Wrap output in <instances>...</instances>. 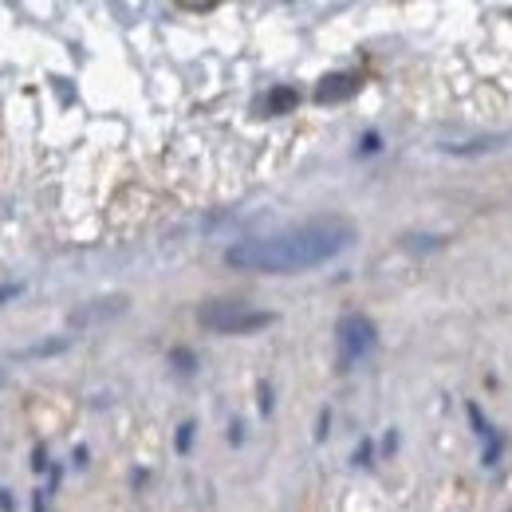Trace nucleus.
<instances>
[{"instance_id":"f257e3e1","label":"nucleus","mask_w":512,"mask_h":512,"mask_svg":"<svg viewBox=\"0 0 512 512\" xmlns=\"http://www.w3.org/2000/svg\"><path fill=\"white\" fill-rule=\"evenodd\" d=\"M355 241V225L343 217H316L276 237H253L225 253V264L245 272H300L316 268Z\"/></svg>"},{"instance_id":"f03ea898","label":"nucleus","mask_w":512,"mask_h":512,"mask_svg":"<svg viewBox=\"0 0 512 512\" xmlns=\"http://www.w3.org/2000/svg\"><path fill=\"white\" fill-rule=\"evenodd\" d=\"M197 320H201V327H209L217 335H249V331L268 327L276 316L260 312V308L245 304V300H209V304H201Z\"/></svg>"},{"instance_id":"7ed1b4c3","label":"nucleus","mask_w":512,"mask_h":512,"mask_svg":"<svg viewBox=\"0 0 512 512\" xmlns=\"http://www.w3.org/2000/svg\"><path fill=\"white\" fill-rule=\"evenodd\" d=\"M335 339H339V359H343V367H351V363H359V359L375 347V323L367 320V316H359V312H351V316L339 320Z\"/></svg>"},{"instance_id":"20e7f679","label":"nucleus","mask_w":512,"mask_h":512,"mask_svg":"<svg viewBox=\"0 0 512 512\" xmlns=\"http://www.w3.org/2000/svg\"><path fill=\"white\" fill-rule=\"evenodd\" d=\"M359 91V75L355 71H339V75H327L316 87V103H343Z\"/></svg>"},{"instance_id":"39448f33","label":"nucleus","mask_w":512,"mask_h":512,"mask_svg":"<svg viewBox=\"0 0 512 512\" xmlns=\"http://www.w3.org/2000/svg\"><path fill=\"white\" fill-rule=\"evenodd\" d=\"M296 103H300V95H296L292 87H272V91L264 95L260 111H264V115H288V111H292Z\"/></svg>"},{"instance_id":"423d86ee","label":"nucleus","mask_w":512,"mask_h":512,"mask_svg":"<svg viewBox=\"0 0 512 512\" xmlns=\"http://www.w3.org/2000/svg\"><path fill=\"white\" fill-rule=\"evenodd\" d=\"M501 142H509V134H481V138H469V142H449V154H485V150H497Z\"/></svg>"},{"instance_id":"0eeeda50","label":"nucleus","mask_w":512,"mask_h":512,"mask_svg":"<svg viewBox=\"0 0 512 512\" xmlns=\"http://www.w3.org/2000/svg\"><path fill=\"white\" fill-rule=\"evenodd\" d=\"M16 292H20V284H0V304H8Z\"/></svg>"},{"instance_id":"6e6552de","label":"nucleus","mask_w":512,"mask_h":512,"mask_svg":"<svg viewBox=\"0 0 512 512\" xmlns=\"http://www.w3.org/2000/svg\"><path fill=\"white\" fill-rule=\"evenodd\" d=\"M190 438H193V426L186 422V426H182V434H178V449H190Z\"/></svg>"},{"instance_id":"1a4fd4ad","label":"nucleus","mask_w":512,"mask_h":512,"mask_svg":"<svg viewBox=\"0 0 512 512\" xmlns=\"http://www.w3.org/2000/svg\"><path fill=\"white\" fill-rule=\"evenodd\" d=\"M174 363H182V371H193V359H190V351H174Z\"/></svg>"},{"instance_id":"9d476101","label":"nucleus","mask_w":512,"mask_h":512,"mask_svg":"<svg viewBox=\"0 0 512 512\" xmlns=\"http://www.w3.org/2000/svg\"><path fill=\"white\" fill-rule=\"evenodd\" d=\"M0 383H4V371H0Z\"/></svg>"}]
</instances>
